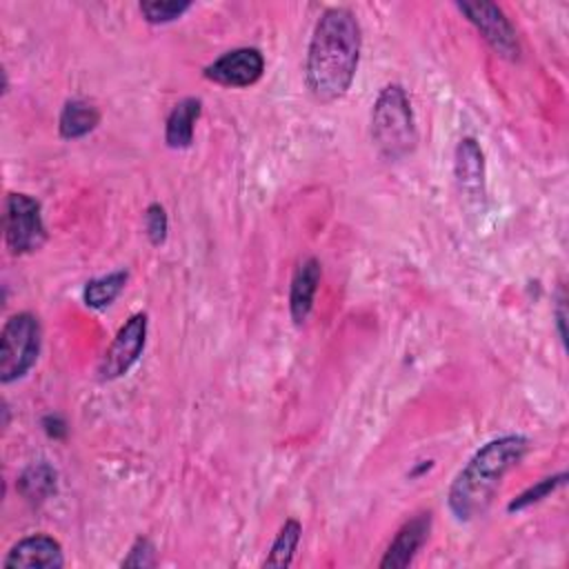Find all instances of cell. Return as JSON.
<instances>
[{
  "instance_id": "22",
  "label": "cell",
  "mask_w": 569,
  "mask_h": 569,
  "mask_svg": "<svg viewBox=\"0 0 569 569\" xmlns=\"http://www.w3.org/2000/svg\"><path fill=\"white\" fill-rule=\"evenodd\" d=\"M42 427H44V431H47L51 438H64V436H67V422H64L60 416H56V413L44 416V418H42Z\"/></svg>"
},
{
  "instance_id": "23",
  "label": "cell",
  "mask_w": 569,
  "mask_h": 569,
  "mask_svg": "<svg viewBox=\"0 0 569 569\" xmlns=\"http://www.w3.org/2000/svg\"><path fill=\"white\" fill-rule=\"evenodd\" d=\"M556 320H558V331H560V340L565 342V300H558V311H556Z\"/></svg>"
},
{
  "instance_id": "16",
  "label": "cell",
  "mask_w": 569,
  "mask_h": 569,
  "mask_svg": "<svg viewBox=\"0 0 569 569\" xmlns=\"http://www.w3.org/2000/svg\"><path fill=\"white\" fill-rule=\"evenodd\" d=\"M18 491L29 502H42L56 491V469L47 462H36L18 478Z\"/></svg>"
},
{
  "instance_id": "1",
  "label": "cell",
  "mask_w": 569,
  "mask_h": 569,
  "mask_svg": "<svg viewBox=\"0 0 569 569\" xmlns=\"http://www.w3.org/2000/svg\"><path fill=\"white\" fill-rule=\"evenodd\" d=\"M362 31L345 7L327 9L311 33L305 60L307 89L318 102H336L351 89L358 71Z\"/></svg>"
},
{
  "instance_id": "18",
  "label": "cell",
  "mask_w": 569,
  "mask_h": 569,
  "mask_svg": "<svg viewBox=\"0 0 569 569\" xmlns=\"http://www.w3.org/2000/svg\"><path fill=\"white\" fill-rule=\"evenodd\" d=\"M140 13L151 24H167L178 20L182 13L191 9V2L187 0H144L140 2Z\"/></svg>"
},
{
  "instance_id": "9",
  "label": "cell",
  "mask_w": 569,
  "mask_h": 569,
  "mask_svg": "<svg viewBox=\"0 0 569 569\" xmlns=\"http://www.w3.org/2000/svg\"><path fill=\"white\" fill-rule=\"evenodd\" d=\"M64 565L62 547L47 533H33L18 540L4 556L2 567L22 569H60Z\"/></svg>"
},
{
  "instance_id": "13",
  "label": "cell",
  "mask_w": 569,
  "mask_h": 569,
  "mask_svg": "<svg viewBox=\"0 0 569 569\" xmlns=\"http://www.w3.org/2000/svg\"><path fill=\"white\" fill-rule=\"evenodd\" d=\"M202 111V100L200 98H182L180 102L173 104L171 113L167 116L164 124V142L171 149H187L193 142V129Z\"/></svg>"
},
{
  "instance_id": "7",
  "label": "cell",
  "mask_w": 569,
  "mask_h": 569,
  "mask_svg": "<svg viewBox=\"0 0 569 569\" xmlns=\"http://www.w3.org/2000/svg\"><path fill=\"white\" fill-rule=\"evenodd\" d=\"M147 342V313L138 311L124 320V325L118 329L116 338L107 347L102 360H100V378L102 380H116L122 378L142 356Z\"/></svg>"
},
{
  "instance_id": "4",
  "label": "cell",
  "mask_w": 569,
  "mask_h": 569,
  "mask_svg": "<svg viewBox=\"0 0 569 569\" xmlns=\"http://www.w3.org/2000/svg\"><path fill=\"white\" fill-rule=\"evenodd\" d=\"M42 329L33 313L20 311L7 318L0 333V380L4 385L24 378L38 360Z\"/></svg>"
},
{
  "instance_id": "12",
  "label": "cell",
  "mask_w": 569,
  "mask_h": 569,
  "mask_svg": "<svg viewBox=\"0 0 569 569\" xmlns=\"http://www.w3.org/2000/svg\"><path fill=\"white\" fill-rule=\"evenodd\" d=\"M320 276H322V267L320 260L309 256L305 260H300V264L296 267L293 276H291V284H289V313L291 320L300 327L311 309H313V300H316V291L320 284Z\"/></svg>"
},
{
  "instance_id": "3",
  "label": "cell",
  "mask_w": 569,
  "mask_h": 569,
  "mask_svg": "<svg viewBox=\"0 0 569 569\" xmlns=\"http://www.w3.org/2000/svg\"><path fill=\"white\" fill-rule=\"evenodd\" d=\"M371 140L387 160H400L416 149V120L402 84L380 89L371 109Z\"/></svg>"
},
{
  "instance_id": "10",
  "label": "cell",
  "mask_w": 569,
  "mask_h": 569,
  "mask_svg": "<svg viewBox=\"0 0 569 569\" xmlns=\"http://www.w3.org/2000/svg\"><path fill=\"white\" fill-rule=\"evenodd\" d=\"M431 531V513H418L411 520H407L389 542L380 567L382 569H405L411 565L416 553L422 549Z\"/></svg>"
},
{
  "instance_id": "5",
  "label": "cell",
  "mask_w": 569,
  "mask_h": 569,
  "mask_svg": "<svg viewBox=\"0 0 569 569\" xmlns=\"http://www.w3.org/2000/svg\"><path fill=\"white\" fill-rule=\"evenodd\" d=\"M47 240L42 207L29 193H9L4 202V242L13 256L38 251Z\"/></svg>"
},
{
  "instance_id": "19",
  "label": "cell",
  "mask_w": 569,
  "mask_h": 569,
  "mask_svg": "<svg viewBox=\"0 0 569 569\" xmlns=\"http://www.w3.org/2000/svg\"><path fill=\"white\" fill-rule=\"evenodd\" d=\"M565 480H567V473H565V471H560V473H556V476L542 478L540 482H536V485H531L529 489H525L522 493H518V496L507 505V511H522V509H527V507H531V505L545 500L549 493H553L558 487H562Z\"/></svg>"
},
{
  "instance_id": "8",
  "label": "cell",
  "mask_w": 569,
  "mask_h": 569,
  "mask_svg": "<svg viewBox=\"0 0 569 569\" xmlns=\"http://www.w3.org/2000/svg\"><path fill=\"white\" fill-rule=\"evenodd\" d=\"M204 78L231 89L256 84L264 73V56L256 47H238L204 67Z\"/></svg>"
},
{
  "instance_id": "6",
  "label": "cell",
  "mask_w": 569,
  "mask_h": 569,
  "mask_svg": "<svg viewBox=\"0 0 569 569\" xmlns=\"http://www.w3.org/2000/svg\"><path fill=\"white\" fill-rule=\"evenodd\" d=\"M467 20L478 29V33L485 38V42L507 60L520 58V42L518 33L511 24V20L505 16V11L493 2H458L456 4Z\"/></svg>"
},
{
  "instance_id": "21",
  "label": "cell",
  "mask_w": 569,
  "mask_h": 569,
  "mask_svg": "<svg viewBox=\"0 0 569 569\" xmlns=\"http://www.w3.org/2000/svg\"><path fill=\"white\" fill-rule=\"evenodd\" d=\"M122 567H136V569H147V567H156V547L149 538H136V542L131 545L127 558H122L120 562Z\"/></svg>"
},
{
  "instance_id": "11",
  "label": "cell",
  "mask_w": 569,
  "mask_h": 569,
  "mask_svg": "<svg viewBox=\"0 0 569 569\" xmlns=\"http://www.w3.org/2000/svg\"><path fill=\"white\" fill-rule=\"evenodd\" d=\"M453 173L460 193L469 200H482L485 196V153L476 138L467 136L458 142L453 156Z\"/></svg>"
},
{
  "instance_id": "2",
  "label": "cell",
  "mask_w": 569,
  "mask_h": 569,
  "mask_svg": "<svg viewBox=\"0 0 569 569\" xmlns=\"http://www.w3.org/2000/svg\"><path fill=\"white\" fill-rule=\"evenodd\" d=\"M529 438L507 433L485 442L453 478L447 505L456 520L467 522L478 518L493 500L502 478L525 458Z\"/></svg>"
},
{
  "instance_id": "17",
  "label": "cell",
  "mask_w": 569,
  "mask_h": 569,
  "mask_svg": "<svg viewBox=\"0 0 569 569\" xmlns=\"http://www.w3.org/2000/svg\"><path fill=\"white\" fill-rule=\"evenodd\" d=\"M300 536H302V525L296 518L284 520V525L280 527L267 558L262 560V567H278V569L289 567L293 562Z\"/></svg>"
},
{
  "instance_id": "14",
  "label": "cell",
  "mask_w": 569,
  "mask_h": 569,
  "mask_svg": "<svg viewBox=\"0 0 569 569\" xmlns=\"http://www.w3.org/2000/svg\"><path fill=\"white\" fill-rule=\"evenodd\" d=\"M100 122V111L80 98L67 100L60 118H58V131L64 140H78L84 138L87 133H91Z\"/></svg>"
},
{
  "instance_id": "15",
  "label": "cell",
  "mask_w": 569,
  "mask_h": 569,
  "mask_svg": "<svg viewBox=\"0 0 569 569\" xmlns=\"http://www.w3.org/2000/svg\"><path fill=\"white\" fill-rule=\"evenodd\" d=\"M127 280H129V273L124 269L91 278L82 289L84 305L91 309H107L122 293V289L127 287Z\"/></svg>"
},
{
  "instance_id": "20",
  "label": "cell",
  "mask_w": 569,
  "mask_h": 569,
  "mask_svg": "<svg viewBox=\"0 0 569 569\" xmlns=\"http://www.w3.org/2000/svg\"><path fill=\"white\" fill-rule=\"evenodd\" d=\"M144 231H147V238L153 247H160L167 240L169 218H167V211L160 202H151L144 209Z\"/></svg>"
}]
</instances>
